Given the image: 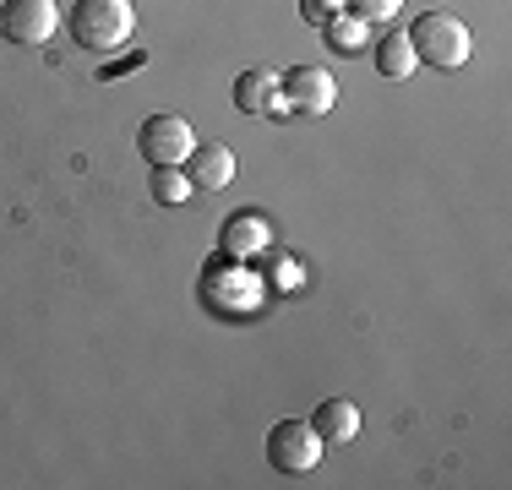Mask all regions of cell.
<instances>
[{
    "label": "cell",
    "instance_id": "277c9868",
    "mask_svg": "<svg viewBox=\"0 0 512 490\" xmlns=\"http://www.w3.org/2000/svg\"><path fill=\"white\" fill-rule=\"evenodd\" d=\"M322 447L327 441L316 436L311 420H278L273 431H267V463H273L278 474H311L316 463H322Z\"/></svg>",
    "mask_w": 512,
    "mask_h": 490
},
{
    "label": "cell",
    "instance_id": "8992f818",
    "mask_svg": "<svg viewBox=\"0 0 512 490\" xmlns=\"http://www.w3.org/2000/svg\"><path fill=\"white\" fill-rule=\"evenodd\" d=\"M278 88H284V104H289V115H327V109L338 104V82H333V71L327 66H295V71H284L278 77Z\"/></svg>",
    "mask_w": 512,
    "mask_h": 490
},
{
    "label": "cell",
    "instance_id": "9c48e42d",
    "mask_svg": "<svg viewBox=\"0 0 512 490\" xmlns=\"http://www.w3.org/2000/svg\"><path fill=\"white\" fill-rule=\"evenodd\" d=\"M235 109H240V115H251V120L289 115L284 88H278V71H240V77H235Z\"/></svg>",
    "mask_w": 512,
    "mask_h": 490
},
{
    "label": "cell",
    "instance_id": "30bf717a",
    "mask_svg": "<svg viewBox=\"0 0 512 490\" xmlns=\"http://www.w3.org/2000/svg\"><path fill=\"white\" fill-rule=\"evenodd\" d=\"M180 169L191 175V186H197V191H224V186H235V147H224V142H197Z\"/></svg>",
    "mask_w": 512,
    "mask_h": 490
},
{
    "label": "cell",
    "instance_id": "5b68a950",
    "mask_svg": "<svg viewBox=\"0 0 512 490\" xmlns=\"http://www.w3.org/2000/svg\"><path fill=\"white\" fill-rule=\"evenodd\" d=\"M191 147H197V131H191V120H180V115H148L137 126V153L148 158L153 169L186 164Z\"/></svg>",
    "mask_w": 512,
    "mask_h": 490
},
{
    "label": "cell",
    "instance_id": "3957f363",
    "mask_svg": "<svg viewBox=\"0 0 512 490\" xmlns=\"http://www.w3.org/2000/svg\"><path fill=\"white\" fill-rule=\"evenodd\" d=\"M202 300L224 316H256L267 305V278L256 273V267L235 262V256H229V262L213 256V267H207V278H202Z\"/></svg>",
    "mask_w": 512,
    "mask_h": 490
},
{
    "label": "cell",
    "instance_id": "8fae6325",
    "mask_svg": "<svg viewBox=\"0 0 512 490\" xmlns=\"http://www.w3.org/2000/svg\"><path fill=\"white\" fill-rule=\"evenodd\" d=\"M311 425H316L322 441H355L360 436V409L349 398H322L316 414H311Z\"/></svg>",
    "mask_w": 512,
    "mask_h": 490
},
{
    "label": "cell",
    "instance_id": "5bb4252c",
    "mask_svg": "<svg viewBox=\"0 0 512 490\" xmlns=\"http://www.w3.org/2000/svg\"><path fill=\"white\" fill-rule=\"evenodd\" d=\"M148 186H153V202H158V207H180V202H191V191H197V186H191V175H186L180 164L153 169Z\"/></svg>",
    "mask_w": 512,
    "mask_h": 490
},
{
    "label": "cell",
    "instance_id": "4fadbf2b",
    "mask_svg": "<svg viewBox=\"0 0 512 490\" xmlns=\"http://www.w3.org/2000/svg\"><path fill=\"white\" fill-rule=\"evenodd\" d=\"M371 22H360V17H349V11H338V17H327L322 22V39H327V49H338V55H355V49H365L371 44Z\"/></svg>",
    "mask_w": 512,
    "mask_h": 490
},
{
    "label": "cell",
    "instance_id": "7c38bea8",
    "mask_svg": "<svg viewBox=\"0 0 512 490\" xmlns=\"http://www.w3.org/2000/svg\"><path fill=\"white\" fill-rule=\"evenodd\" d=\"M376 71H382L387 82H409L414 71H420V55H414L409 33H387V39H376Z\"/></svg>",
    "mask_w": 512,
    "mask_h": 490
},
{
    "label": "cell",
    "instance_id": "7a4b0ae2",
    "mask_svg": "<svg viewBox=\"0 0 512 490\" xmlns=\"http://www.w3.org/2000/svg\"><path fill=\"white\" fill-rule=\"evenodd\" d=\"M131 33H137L131 0H77V6H71V39H77L82 49L115 55V49L131 44Z\"/></svg>",
    "mask_w": 512,
    "mask_h": 490
},
{
    "label": "cell",
    "instance_id": "52a82bcc",
    "mask_svg": "<svg viewBox=\"0 0 512 490\" xmlns=\"http://www.w3.org/2000/svg\"><path fill=\"white\" fill-rule=\"evenodd\" d=\"M55 28H60L55 0H6V11H0V33H6L11 44L44 49L55 39Z\"/></svg>",
    "mask_w": 512,
    "mask_h": 490
},
{
    "label": "cell",
    "instance_id": "9a60e30c",
    "mask_svg": "<svg viewBox=\"0 0 512 490\" xmlns=\"http://www.w3.org/2000/svg\"><path fill=\"white\" fill-rule=\"evenodd\" d=\"M344 11L360 22H393L404 11V0H344Z\"/></svg>",
    "mask_w": 512,
    "mask_h": 490
},
{
    "label": "cell",
    "instance_id": "6da1fadb",
    "mask_svg": "<svg viewBox=\"0 0 512 490\" xmlns=\"http://www.w3.org/2000/svg\"><path fill=\"white\" fill-rule=\"evenodd\" d=\"M409 44H414V55H420V66H436V71H458V66H469V55H474L469 22L453 17V11H425V17H414Z\"/></svg>",
    "mask_w": 512,
    "mask_h": 490
},
{
    "label": "cell",
    "instance_id": "2e32d148",
    "mask_svg": "<svg viewBox=\"0 0 512 490\" xmlns=\"http://www.w3.org/2000/svg\"><path fill=\"white\" fill-rule=\"evenodd\" d=\"M344 11V0H300V17L306 22H327V17H338Z\"/></svg>",
    "mask_w": 512,
    "mask_h": 490
},
{
    "label": "cell",
    "instance_id": "ba28073f",
    "mask_svg": "<svg viewBox=\"0 0 512 490\" xmlns=\"http://www.w3.org/2000/svg\"><path fill=\"white\" fill-rule=\"evenodd\" d=\"M267 240H273V229H267V218L256 213V207H240V213H229L224 229H218V251L235 256V262H251V256H262Z\"/></svg>",
    "mask_w": 512,
    "mask_h": 490
}]
</instances>
